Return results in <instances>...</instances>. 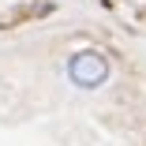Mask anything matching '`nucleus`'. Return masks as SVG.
Listing matches in <instances>:
<instances>
[{"label":"nucleus","instance_id":"1","mask_svg":"<svg viewBox=\"0 0 146 146\" xmlns=\"http://www.w3.org/2000/svg\"><path fill=\"white\" fill-rule=\"evenodd\" d=\"M64 71H68V82L79 86V90H98V86L112 75L109 56L101 49H79V52H71Z\"/></svg>","mask_w":146,"mask_h":146}]
</instances>
